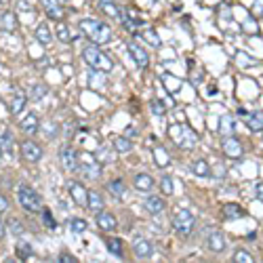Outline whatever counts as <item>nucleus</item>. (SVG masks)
I'll use <instances>...</instances> for the list:
<instances>
[{
    "label": "nucleus",
    "mask_w": 263,
    "mask_h": 263,
    "mask_svg": "<svg viewBox=\"0 0 263 263\" xmlns=\"http://www.w3.org/2000/svg\"><path fill=\"white\" fill-rule=\"evenodd\" d=\"M194 225H196L194 215H192L187 208H179L177 215H175V219H173V230L181 238H187L192 232H194Z\"/></svg>",
    "instance_id": "39448f33"
},
{
    "label": "nucleus",
    "mask_w": 263,
    "mask_h": 263,
    "mask_svg": "<svg viewBox=\"0 0 263 263\" xmlns=\"http://www.w3.org/2000/svg\"><path fill=\"white\" fill-rule=\"evenodd\" d=\"M7 208H9V200H7L3 194H0V213H5Z\"/></svg>",
    "instance_id": "de8ad7c7"
},
{
    "label": "nucleus",
    "mask_w": 263,
    "mask_h": 263,
    "mask_svg": "<svg viewBox=\"0 0 263 263\" xmlns=\"http://www.w3.org/2000/svg\"><path fill=\"white\" fill-rule=\"evenodd\" d=\"M112 146H114V150L118 154H127V152L133 150V141H131V139H127V137H114Z\"/></svg>",
    "instance_id": "cd10ccee"
},
{
    "label": "nucleus",
    "mask_w": 263,
    "mask_h": 263,
    "mask_svg": "<svg viewBox=\"0 0 263 263\" xmlns=\"http://www.w3.org/2000/svg\"><path fill=\"white\" fill-rule=\"evenodd\" d=\"M253 192H255V196L263 202V181H259V183H255V187H253Z\"/></svg>",
    "instance_id": "49530a36"
},
{
    "label": "nucleus",
    "mask_w": 263,
    "mask_h": 263,
    "mask_svg": "<svg viewBox=\"0 0 263 263\" xmlns=\"http://www.w3.org/2000/svg\"><path fill=\"white\" fill-rule=\"evenodd\" d=\"M0 215H3V213H0ZM7 236V223L3 221V217H0V240H3Z\"/></svg>",
    "instance_id": "09e8293b"
},
{
    "label": "nucleus",
    "mask_w": 263,
    "mask_h": 263,
    "mask_svg": "<svg viewBox=\"0 0 263 263\" xmlns=\"http://www.w3.org/2000/svg\"><path fill=\"white\" fill-rule=\"evenodd\" d=\"M38 3L42 5V9L46 11V15L51 17V19H55V21L63 19V9H61V5L57 3V0H38Z\"/></svg>",
    "instance_id": "2eb2a0df"
},
{
    "label": "nucleus",
    "mask_w": 263,
    "mask_h": 263,
    "mask_svg": "<svg viewBox=\"0 0 263 263\" xmlns=\"http://www.w3.org/2000/svg\"><path fill=\"white\" fill-rule=\"evenodd\" d=\"M169 137L173 139V144L181 148V150H192L196 146V133L192 131L183 122H177V125L169 127Z\"/></svg>",
    "instance_id": "7ed1b4c3"
},
{
    "label": "nucleus",
    "mask_w": 263,
    "mask_h": 263,
    "mask_svg": "<svg viewBox=\"0 0 263 263\" xmlns=\"http://www.w3.org/2000/svg\"><path fill=\"white\" fill-rule=\"evenodd\" d=\"M234 263H253V255L244 249H238L234 253Z\"/></svg>",
    "instance_id": "4c0bfd02"
},
{
    "label": "nucleus",
    "mask_w": 263,
    "mask_h": 263,
    "mask_svg": "<svg viewBox=\"0 0 263 263\" xmlns=\"http://www.w3.org/2000/svg\"><path fill=\"white\" fill-rule=\"evenodd\" d=\"M108 249H110V253L114 255V257H118V259H122V242L118 240V238H108Z\"/></svg>",
    "instance_id": "f704fd0d"
},
{
    "label": "nucleus",
    "mask_w": 263,
    "mask_h": 263,
    "mask_svg": "<svg viewBox=\"0 0 263 263\" xmlns=\"http://www.w3.org/2000/svg\"><path fill=\"white\" fill-rule=\"evenodd\" d=\"M192 171H194L196 177H210V166L206 160H196L192 164Z\"/></svg>",
    "instance_id": "c756f323"
},
{
    "label": "nucleus",
    "mask_w": 263,
    "mask_h": 263,
    "mask_svg": "<svg viewBox=\"0 0 263 263\" xmlns=\"http://www.w3.org/2000/svg\"><path fill=\"white\" fill-rule=\"evenodd\" d=\"M17 200H19V204L30 210V213H40L42 210V198L38 192H34V187H30L28 183H21L19 187H17Z\"/></svg>",
    "instance_id": "20e7f679"
},
{
    "label": "nucleus",
    "mask_w": 263,
    "mask_h": 263,
    "mask_svg": "<svg viewBox=\"0 0 263 263\" xmlns=\"http://www.w3.org/2000/svg\"><path fill=\"white\" fill-rule=\"evenodd\" d=\"M244 215H247V213H244V208L240 204H225L223 206V217L225 219H240Z\"/></svg>",
    "instance_id": "a878e982"
},
{
    "label": "nucleus",
    "mask_w": 263,
    "mask_h": 263,
    "mask_svg": "<svg viewBox=\"0 0 263 263\" xmlns=\"http://www.w3.org/2000/svg\"><path fill=\"white\" fill-rule=\"evenodd\" d=\"M5 3H7V0H0V5H5Z\"/></svg>",
    "instance_id": "8fccbe9b"
},
{
    "label": "nucleus",
    "mask_w": 263,
    "mask_h": 263,
    "mask_svg": "<svg viewBox=\"0 0 263 263\" xmlns=\"http://www.w3.org/2000/svg\"><path fill=\"white\" fill-rule=\"evenodd\" d=\"M141 38L148 42V44H152V49H160V38H158V34L154 32V30H146L144 34H141Z\"/></svg>",
    "instance_id": "2f4dec72"
},
{
    "label": "nucleus",
    "mask_w": 263,
    "mask_h": 263,
    "mask_svg": "<svg viewBox=\"0 0 263 263\" xmlns=\"http://www.w3.org/2000/svg\"><path fill=\"white\" fill-rule=\"evenodd\" d=\"M67 192H69V196L74 198V202L78 206H86V196H89V189H86L82 183L78 181H67Z\"/></svg>",
    "instance_id": "9b49d317"
},
{
    "label": "nucleus",
    "mask_w": 263,
    "mask_h": 263,
    "mask_svg": "<svg viewBox=\"0 0 263 263\" xmlns=\"http://www.w3.org/2000/svg\"><path fill=\"white\" fill-rule=\"evenodd\" d=\"M129 46V53H131V57H133V61H135V65H139V67H146L148 63H150V57H148V53L139 46L137 42H129L127 44Z\"/></svg>",
    "instance_id": "4468645a"
},
{
    "label": "nucleus",
    "mask_w": 263,
    "mask_h": 263,
    "mask_svg": "<svg viewBox=\"0 0 263 263\" xmlns=\"http://www.w3.org/2000/svg\"><path fill=\"white\" fill-rule=\"evenodd\" d=\"M133 251H135V257H137L139 261H148V259H152V255H154L152 242L146 240V238H135V242H133Z\"/></svg>",
    "instance_id": "9d476101"
},
{
    "label": "nucleus",
    "mask_w": 263,
    "mask_h": 263,
    "mask_svg": "<svg viewBox=\"0 0 263 263\" xmlns=\"http://www.w3.org/2000/svg\"><path fill=\"white\" fill-rule=\"evenodd\" d=\"M57 38L61 42H69V40H72V32H69V28L63 21H57Z\"/></svg>",
    "instance_id": "c9c22d12"
},
{
    "label": "nucleus",
    "mask_w": 263,
    "mask_h": 263,
    "mask_svg": "<svg viewBox=\"0 0 263 263\" xmlns=\"http://www.w3.org/2000/svg\"><path fill=\"white\" fill-rule=\"evenodd\" d=\"M34 38H36L42 46H46V44H51V40H53V36H51V28L42 21L38 28H36V32H34Z\"/></svg>",
    "instance_id": "393cba45"
},
{
    "label": "nucleus",
    "mask_w": 263,
    "mask_h": 263,
    "mask_svg": "<svg viewBox=\"0 0 263 263\" xmlns=\"http://www.w3.org/2000/svg\"><path fill=\"white\" fill-rule=\"evenodd\" d=\"M59 162L65 173H78V154L69 146H63L59 150Z\"/></svg>",
    "instance_id": "6e6552de"
},
{
    "label": "nucleus",
    "mask_w": 263,
    "mask_h": 263,
    "mask_svg": "<svg viewBox=\"0 0 263 263\" xmlns=\"http://www.w3.org/2000/svg\"><path fill=\"white\" fill-rule=\"evenodd\" d=\"M253 15H255V17H261V15H263V0H255V5H253Z\"/></svg>",
    "instance_id": "a18cd8bd"
},
{
    "label": "nucleus",
    "mask_w": 263,
    "mask_h": 263,
    "mask_svg": "<svg viewBox=\"0 0 263 263\" xmlns=\"http://www.w3.org/2000/svg\"><path fill=\"white\" fill-rule=\"evenodd\" d=\"M97 227L101 232H114L118 227V221L112 213H108V210H99L97 213Z\"/></svg>",
    "instance_id": "ddd939ff"
},
{
    "label": "nucleus",
    "mask_w": 263,
    "mask_h": 263,
    "mask_svg": "<svg viewBox=\"0 0 263 263\" xmlns=\"http://www.w3.org/2000/svg\"><path fill=\"white\" fill-rule=\"evenodd\" d=\"M57 261H59V263H76L78 259H76L74 255H69V253H63L61 257H57Z\"/></svg>",
    "instance_id": "c03bdc74"
},
{
    "label": "nucleus",
    "mask_w": 263,
    "mask_h": 263,
    "mask_svg": "<svg viewBox=\"0 0 263 263\" xmlns=\"http://www.w3.org/2000/svg\"><path fill=\"white\" fill-rule=\"evenodd\" d=\"M44 95H46V86H44V84H34L32 89H30V93H28V99L38 101V99H42Z\"/></svg>",
    "instance_id": "473e14b6"
},
{
    "label": "nucleus",
    "mask_w": 263,
    "mask_h": 263,
    "mask_svg": "<svg viewBox=\"0 0 263 263\" xmlns=\"http://www.w3.org/2000/svg\"><path fill=\"white\" fill-rule=\"evenodd\" d=\"M0 152H3L5 156H13V152H15V141H13L11 133H3V135H0Z\"/></svg>",
    "instance_id": "bb28decb"
},
{
    "label": "nucleus",
    "mask_w": 263,
    "mask_h": 263,
    "mask_svg": "<svg viewBox=\"0 0 263 263\" xmlns=\"http://www.w3.org/2000/svg\"><path fill=\"white\" fill-rule=\"evenodd\" d=\"M160 189L164 196H171L173 194V179L169 177V175H164V177L160 179Z\"/></svg>",
    "instance_id": "58836bf2"
},
{
    "label": "nucleus",
    "mask_w": 263,
    "mask_h": 263,
    "mask_svg": "<svg viewBox=\"0 0 263 263\" xmlns=\"http://www.w3.org/2000/svg\"><path fill=\"white\" fill-rule=\"evenodd\" d=\"M133 185H135L137 192H144V194H148V192L154 189V179H152V175H148V173H139V175H135Z\"/></svg>",
    "instance_id": "dca6fc26"
},
{
    "label": "nucleus",
    "mask_w": 263,
    "mask_h": 263,
    "mask_svg": "<svg viewBox=\"0 0 263 263\" xmlns=\"http://www.w3.org/2000/svg\"><path fill=\"white\" fill-rule=\"evenodd\" d=\"M206 247L213 251V253H221L227 247V240H225V236L221 232H213V234L208 236V240H206Z\"/></svg>",
    "instance_id": "6ab92c4d"
},
{
    "label": "nucleus",
    "mask_w": 263,
    "mask_h": 263,
    "mask_svg": "<svg viewBox=\"0 0 263 263\" xmlns=\"http://www.w3.org/2000/svg\"><path fill=\"white\" fill-rule=\"evenodd\" d=\"M26 103H28V95L23 91H17L13 95V99H11V114L13 116H19L23 112V108H26Z\"/></svg>",
    "instance_id": "412c9836"
},
{
    "label": "nucleus",
    "mask_w": 263,
    "mask_h": 263,
    "mask_svg": "<svg viewBox=\"0 0 263 263\" xmlns=\"http://www.w3.org/2000/svg\"><path fill=\"white\" fill-rule=\"evenodd\" d=\"M78 26H80V30L84 32V36H89L95 44H108V42L114 38L110 26L103 23V21H97V19H82Z\"/></svg>",
    "instance_id": "f257e3e1"
},
{
    "label": "nucleus",
    "mask_w": 263,
    "mask_h": 263,
    "mask_svg": "<svg viewBox=\"0 0 263 263\" xmlns=\"http://www.w3.org/2000/svg\"><path fill=\"white\" fill-rule=\"evenodd\" d=\"M69 227H72L76 234H82V232H86V221L84 219H72L69 221Z\"/></svg>",
    "instance_id": "a19ab883"
},
{
    "label": "nucleus",
    "mask_w": 263,
    "mask_h": 263,
    "mask_svg": "<svg viewBox=\"0 0 263 263\" xmlns=\"http://www.w3.org/2000/svg\"><path fill=\"white\" fill-rule=\"evenodd\" d=\"M247 127H249L253 133H261V131H263V112L253 110V112L247 116Z\"/></svg>",
    "instance_id": "5701e85b"
},
{
    "label": "nucleus",
    "mask_w": 263,
    "mask_h": 263,
    "mask_svg": "<svg viewBox=\"0 0 263 263\" xmlns=\"http://www.w3.org/2000/svg\"><path fill=\"white\" fill-rule=\"evenodd\" d=\"M42 131H44V135L46 137H55L57 135V131H59V127H57V122H42Z\"/></svg>",
    "instance_id": "ea45409f"
},
{
    "label": "nucleus",
    "mask_w": 263,
    "mask_h": 263,
    "mask_svg": "<svg viewBox=\"0 0 263 263\" xmlns=\"http://www.w3.org/2000/svg\"><path fill=\"white\" fill-rule=\"evenodd\" d=\"M221 148H223V154L227 158H232V160H238V158H242V154H244V148L238 141L236 135H225L223 141H221Z\"/></svg>",
    "instance_id": "0eeeda50"
},
{
    "label": "nucleus",
    "mask_w": 263,
    "mask_h": 263,
    "mask_svg": "<svg viewBox=\"0 0 263 263\" xmlns=\"http://www.w3.org/2000/svg\"><path fill=\"white\" fill-rule=\"evenodd\" d=\"M152 112H154L156 116H162V114L166 112V105H162L160 101H152Z\"/></svg>",
    "instance_id": "37998d69"
},
{
    "label": "nucleus",
    "mask_w": 263,
    "mask_h": 263,
    "mask_svg": "<svg viewBox=\"0 0 263 263\" xmlns=\"http://www.w3.org/2000/svg\"><path fill=\"white\" fill-rule=\"evenodd\" d=\"M217 131H219V135H234L236 133V120H234V116H230V114H223L221 118H219V125H217Z\"/></svg>",
    "instance_id": "a211bd4d"
},
{
    "label": "nucleus",
    "mask_w": 263,
    "mask_h": 263,
    "mask_svg": "<svg viewBox=\"0 0 263 263\" xmlns=\"http://www.w3.org/2000/svg\"><path fill=\"white\" fill-rule=\"evenodd\" d=\"M164 208H166V202L160 196L146 198V210H148L150 215H160V213H164Z\"/></svg>",
    "instance_id": "aec40b11"
},
{
    "label": "nucleus",
    "mask_w": 263,
    "mask_h": 263,
    "mask_svg": "<svg viewBox=\"0 0 263 263\" xmlns=\"http://www.w3.org/2000/svg\"><path fill=\"white\" fill-rule=\"evenodd\" d=\"M108 189H110V194H112L114 198H118V200L125 198V181H122V179L110 181V183H108Z\"/></svg>",
    "instance_id": "c85d7f7f"
},
{
    "label": "nucleus",
    "mask_w": 263,
    "mask_h": 263,
    "mask_svg": "<svg viewBox=\"0 0 263 263\" xmlns=\"http://www.w3.org/2000/svg\"><path fill=\"white\" fill-rule=\"evenodd\" d=\"M103 206H105V202H103L99 192L89 189V196H86V208L93 210V213H99V210H103Z\"/></svg>",
    "instance_id": "4be33fe9"
},
{
    "label": "nucleus",
    "mask_w": 263,
    "mask_h": 263,
    "mask_svg": "<svg viewBox=\"0 0 263 263\" xmlns=\"http://www.w3.org/2000/svg\"><path fill=\"white\" fill-rule=\"evenodd\" d=\"M78 171L86 175V179H97L101 175V162L93 154H78Z\"/></svg>",
    "instance_id": "423d86ee"
},
{
    "label": "nucleus",
    "mask_w": 263,
    "mask_h": 263,
    "mask_svg": "<svg viewBox=\"0 0 263 263\" xmlns=\"http://www.w3.org/2000/svg\"><path fill=\"white\" fill-rule=\"evenodd\" d=\"M0 30H5V32H15L17 30V17L15 13L7 11L0 15Z\"/></svg>",
    "instance_id": "b1692460"
},
{
    "label": "nucleus",
    "mask_w": 263,
    "mask_h": 263,
    "mask_svg": "<svg viewBox=\"0 0 263 263\" xmlns=\"http://www.w3.org/2000/svg\"><path fill=\"white\" fill-rule=\"evenodd\" d=\"M42 221H44V225H46V227H51V230H55V225H57V223H55V217H53L46 208H42Z\"/></svg>",
    "instance_id": "79ce46f5"
},
{
    "label": "nucleus",
    "mask_w": 263,
    "mask_h": 263,
    "mask_svg": "<svg viewBox=\"0 0 263 263\" xmlns=\"http://www.w3.org/2000/svg\"><path fill=\"white\" fill-rule=\"evenodd\" d=\"M19 127H21V131H23V133L34 135V133H36V131L40 129V118H38V114L30 112V114L19 122Z\"/></svg>",
    "instance_id": "f3484780"
},
{
    "label": "nucleus",
    "mask_w": 263,
    "mask_h": 263,
    "mask_svg": "<svg viewBox=\"0 0 263 263\" xmlns=\"http://www.w3.org/2000/svg\"><path fill=\"white\" fill-rule=\"evenodd\" d=\"M99 11H103L108 17H112V19H116L120 23L125 19V13H122V9L114 3V0H99Z\"/></svg>",
    "instance_id": "f8f14e48"
},
{
    "label": "nucleus",
    "mask_w": 263,
    "mask_h": 263,
    "mask_svg": "<svg viewBox=\"0 0 263 263\" xmlns=\"http://www.w3.org/2000/svg\"><path fill=\"white\" fill-rule=\"evenodd\" d=\"M21 156L28 162H40L42 160V148L36 141H32V139H26L21 144Z\"/></svg>",
    "instance_id": "1a4fd4ad"
},
{
    "label": "nucleus",
    "mask_w": 263,
    "mask_h": 263,
    "mask_svg": "<svg viewBox=\"0 0 263 263\" xmlns=\"http://www.w3.org/2000/svg\"><path fill=\"white\" fill-rule=\"evenodd\" d=\"M7 230L13 234V236H21L26 230H23V225H21V221L17 219V217H13V219H9V223H7Z\"/></svg>",
    "instance_id": "72a5a7b5"
},
{
    "label": "nucleus",
    "mask_w": 263,
    "mask_h": 263,
    "mask_svg": "<svg viewBox=\"0 0 263 263\" xmlns=\"http://www.w3.org/2000/svg\"><path fill=\"white\" fill-rule=\"evenodd\" d=\"M17 257H19L21 261H28L32 257V247H30V242L26 240H17Z\"/></svg>",
    "instance_id": "7c9ffc66"
},
{
    "label": "nucleus",
    "mask_w": 263,
    "mask_h": 263,
    "mask_svg": "<svg viewBox=\"0 0 263 263\" xmlns=\"http://www.w3.org/2000/svg\"><path fill=\"white\" fill-rule=\"evenodd\" d=\"M82 57H84V61L89 63L91 67L99 69V72H112V69H114V61L95 44L84 46L82 49Z\"/></svg>",
    "instance_id": "f03ea898"
},
{
    "label": "nucleus",
    "mask_w": 263,
    "mask_h": 263,
    "mask_svg": "<svg viewBox=\"0 0 263 263\" xmlns=\"http://www.w3.org/2000/svg\"><path fill=\"white\" fill-rule=\"evenodd\" d=\"M154 160H156V164L160 166V169H164V166L169 164V156H166L164 148H156V150H154Z\"/></svg>",
    "instance_id": "e433bc0d"
}]
</instances>
